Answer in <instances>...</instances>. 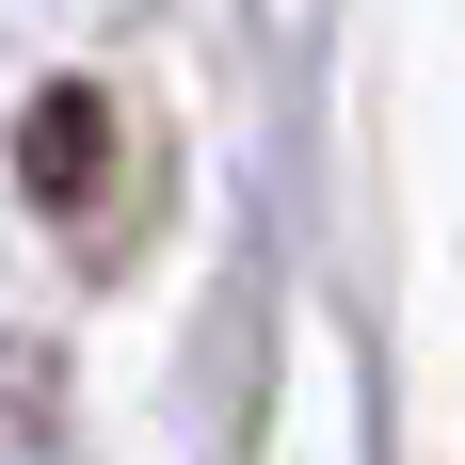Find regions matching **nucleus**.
I'll use <instances>...</instances> for the list:
<instances>
[{
	"label": "nucleus",
	"instance_id": "obj_1",
	"mask_svg": "<svg viewBox=\"0 0 465 465\" xmlns=\"http://www.w3.org/2000/svg\"><path fill=\"white\" fill-rule=\"evenodd\" d=\"M16 161H33V193H48V209H64V225L96 241V193H113V96H96V81L33 96V129H16Z\"/></svg>",
	"mask_w": 465,
	"mask_h": 465
}]
</instances>
